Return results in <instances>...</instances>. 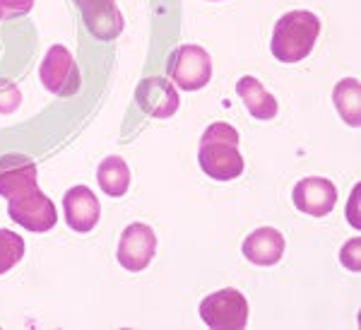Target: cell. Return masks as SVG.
<instances>
[{
    "instance_id": "5bb4252c",
    "label": "cell",
    "mask_w": 361,
    "mask_h": 330,
    "mask_svg": "<svg viewBox=\"0 0 361 330\" xmlns=\"http://www.w3.org/2000/svg\"><path fill=\"white\" fill-rule=\"evenodd\" d=\"M236 92H238V97H241L243 106L248 109L253 118L270 121L277 116V99L255 78H250V75L241 78L236 85Z\"/></svg>"
},
{
    "instance_id": "6da1fadb",
    "label": "cell",
    "mask_w": 361,
    "mask_h": 330,
    "mask_svg": "<svg viewBox=\"0 0 361 330\" xmlns=\"http://www.w3.org/2000/svg\"><path fill=\"white\" fill-rule=\"evenodd\" d=\"M197 161L214 181H234L243 173V157L238 152V133L229 123H212L202 133Z\"/></svg>"
},
{
    "instance_id": "ba28073f",
    "label": "cell",
    "mask_w": 361,
    "mask_h": 330,
    "mask_svg": "<svg viewBox=\"0 0 361 330\" xmlns=\"http://www.w3.org/2000/svg\"><path fill=\"white\" fill-rule=\"evenodd\" d=\"M135 102L152 118H169L178 111V92L166 78H145L135 90Z\"/></svg>"
},
{
    "instance_id": "3957f363",
    "label": "cell",
    "mask_w": 361,
    "mask_h": 330,
    "mask_svg": "<svg viewBox=\"0 0 361 330\" xmlns=\"http://www.w3.org/2000/svg\"><path fill=\"white\" fill-rule=\"evenodd\" d=\"M169 78L185 92L202 90L212 78V58L202 46H180L169 61Z\"/></svg>"
},
{
    "instance_id": "ac0fdd59",
    "label": "cell",
    "mask_w": 361,
    "mask_h": 330,
    "mask_svg": "<svg viewBox=\"0 0 361 330\" xmlns=\"http://www.w3.org/2000/svg\"><path fill=\"white\" fill-rule=\"evenodd\" d=\"M20 90L13 82H0V114H10L20 106Z\"/></svg>"
},
{
    "instance_id": "277c9868",
    "label": "cell",
    "mask_w": 361,
    "mask_h": 330,
    "mask_svg": "<svg viewBox=\"0 0 361 330\" xmlns=\"http://www.w3.org/2000/svg\"><path fill=\"white\" fill-rule=\"evenodd\" d=\"M200 318L209 328L241 330L248 323V302L238 289H219L202 299Z\"/></svg>"
},
{
    "instance_id": "8fae6325",
    "label": "cell",
    "mask_w": 361,
    "mask_h": 330,
    "mask_svg": "<svg viewBox=\"0 0 361 330\" xmlns=\"http://www.w3.org/2000/svg\"><path fill=\"white\" fill-rule=\"evenodd\" d=\"M80 13L92 37L102 42H111L123 29V17H121L116 0H78Z\"/></svg>"
},
{
    "instance_id": "ffe728a7",
    "label": "cell",
    "mask_w": 361,
    "mask_h": 330,
    "mask_svg": "<svg viewBox=\"0 0 361 330\" xmlns=\"http://www.w3.org/2000/svg\"><path fill=\"white\" fill-rule=\"evenodd\" d=\"M342 265H347L352 273H359V239H352L349 244H345V248H342Z\"/></svg>"
},
{
    "instance_id": "2e32d148",
    "label": "cell",
    "mask_w": 361,
    "mask_h": 330,
    "mask_svg": "<svg viewBox=\"0 0 361 330\" xmlns=\"http://www.w3.org/2000/svg\"><path fill=\"white\" fill-rule=\"evenodd\" d=\"M335 106L340 116L349 126L361 123V111H359V80L347 78L335 87Z\"/></svg>"
},
{
    "instance_id": "9a60e30c",
    "label": "cell",
    "mask_w": 361,
    "mask_h": 330,
    "mask_svg": "<svg viewBox=\"0 0 361 330\" xmlns=\"http://www.w3.org/2000/svg\"><path fill=\"white\" fill-rule=\"evenodd\" d=\"M97 178L104 193L111 195V198H121V195H126L128 186H130V169H128L123 157L114 154V157H106L99 164Z\"/></svg>"
},
{
    "instance_id": "7c38bea8",
    "label": "cell",
    "mask_w": 361,
    "mask_h": 330,
    "mask_svg": "<svg viewBox=\"0 0 361 330\" xmlns=\"http://www.w3.org/2000/svg\"><path fill=\"white\" fill-rule=\"evenodd\" d=\"M37 188V164L25 154H8L0 159V195L17 198Z\"/></svg>"
},
{
    "instance_id": "5b68a950",
    "label": "cell",
    "mask_w": 361,
    "mask_h": 330,
    "mask_svg": "<svg viewBox=\"0 0 361 330\" xmlns=\"http://www.w3.org/2000/svg\"><path fill=\"white\" fill-rule=\"evenodd\" d=\"M8 212H10V217H13V222L25 227L27 231H34V234H44V231L54 229L58 222L54 200H51L49 195H44L42 190H39V186L32 188L25 195L10 198Z\"/></svg>"
},
{
    "instance_id": "9c48e42d",
    "label": "cell",
    "mask_w": 361,
    "mask_h": 330,
    "mask_svg": "<svg viewBox=\"0 0 361 330\" xmlns=\"http://www.w3.org/2000/svg\"><path fill=\"white\" fill-rule=\"evenodd\" d=\"M292 198L294 205L299 207V212L311 217H325L333 212L337 202V188L328 178H320V176L301 178L294 186Z\"/></svg>"
},
{
    "instance_id": "7a4b0ae2",
    "label": "cell",
    "mask_w": 361,
    "mask_h": 330,
    "mask_svg": "<svg viewBox=\"0 0 361 330\" xmlns=\"http://www.w3.org/2000/svg\"><path fill=\"white\" fill-rule=\"evenodd\" d=\"M320 34V20L308 10L282 15L272 32V56L279 63H299L308 58Z\"/></svg>"
},
{
    "instance_id": "52a82bcc",
    "label": "cell",
    "mask_w": 361,
    "mask_h": 330,
    "mask_svg": "<svg viewBox=\"0 0 361 330\" xmlns=\"http://www.w3.org/2000/svg\"><path fill=\"white\" fill-rule=\"evenodd\" d=\"M154 253H157V236L152 227H147L142 222L128 224L123 234H121L118 251H116L118 263L126 270H130V273H140V270H145L152 263Z\"/></svg>"
},
{
    "instance_id": "44dd1931",
    "label": "cell",
    "mask_w": 361,
    "mask_h": 330,
    "mask_svg": "<svg viewBox=\"0 0 361 330\" xmlns=\"http://www.w3.org/2000/svg\"><path fill=\"white\" fill-rule=\"evenodd\" d=\"M209 3H219V0H209Z\"/></svg>"
},
{
    "instance_id": "e0dca14e",
    "label": "cell",
    "mask_w": 361,
    "mask_h": 330,
    "mask_svg": "<svg viewBox=\"0 0 361 330\" xmlns=\"http://www.w3.org/2000/svg\"><path fill=\"white\" fill-rule=\"evenodd\" d=\"M25 256V239L10 229H0V275L13 270Z\"/></svg>"
},
{
    "instance_id": "8992f818",
    "label": "cell",
    "mask_w": 361,
    "mask_h": 330,
    "mask_svg": "<svg viewBox=\"0 0 361 330\" xmlns=\"http://www.w3.org/2000/svg\"><path fill=\"white\" fill-rule=\"evenodd\" d=\"M39 78L46 90L58 97H73L80 90V71L66 46H51L39 68Z\"/></svg>"
},
{
    "instance_id": "30bf717a",
    "label": "cell",
    "mask_w": 361,
    "mask_h": 330,
    "mask_svg": "<svg viewBox=\"0 0 361 330\" xmlns=\"http://www.w3.org/2000/svg\"><path fill=\"white\" fill-rule=\"evenodd\" d=\"M63 210H66L68 227L78 234H87L97 227L99 217H102V207H99L97 195L87 186L70 188L63 198Z\"/></svg>"
},
{
    "instance_id": "4fadbf2b",
    "label": "cell",
    "mask_w": 361,
    "mask_h": 330,
    "mask_svg": "<svg viewBox=\"0 0 361 330\" xmlns=\"http://www.w3.org/2000/svg\"><path fill=\"white\" fill-rule=\"evenodd\" d=\"M243 256L253 265H275L284 256V236L275 227L250 231V236L243 241Z\"/></svg>"
},
{
    "instance_id": "d6986e66",
    "label": "cell",
    "mask_w": 361,
    "mask_h": 330,
    "mask_svg": "<svg viewBox=\"0 0 361 330\" xmlns=\"http://www.w3.org/2000/svg\"><path fill=\"white\" fill-rule=\"evenodd\" d=\"M32 5L34 0H0V20H13V17L27 15Z\"/></svg>"
}]
</instances>
